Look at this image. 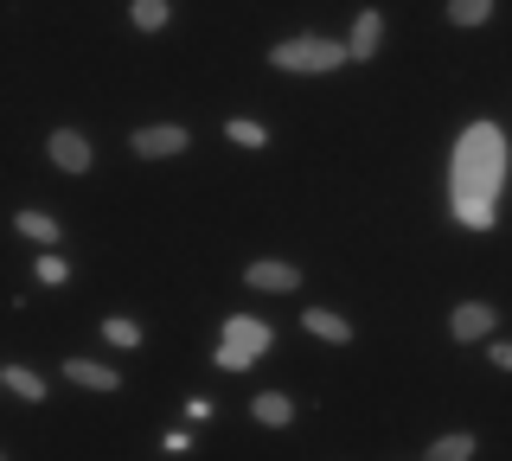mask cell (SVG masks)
<instances>
[{
	"label": "cell",
	"mask_w": 512,
	"mask_h": 461,
	"mask_svg": "<svg viewBox=\"0 0 512 461\" xmlns=\"http://www.w3.org/2000/svg\"><path fill=\"white\" fill-rule=\"evenodd\" d=\"M186 129H173V122H154V129H135L128 135V148L141 154V161H167V154H186Z\"/></svg>",
	"instance_id": "4"
},
{
	"label": "cell",
	"mask_w": 512,
	"mask_h": 461,
	"mask_svg": "<svg viewBox=\"0 0 512 461\" xmlns=\"http://www.w3.org/2000/svg\"><path fill=\"white\" fill-rule=\"evenodd\" d=\"M493 365H500V372H512V340H500V346H493Z\"/></svg>",
	"instance_id": "20"
},
{
	"label": "cell",
	"mask_w": 512,
	"mask_h": 461,
	"mask_svg": "<svg viewBox=\"0 0 512 461\" xmlns=\"http://www.w3.org/2000/svg\"><path fill=\"white\" fill-rule=\"evenodd\" d=\"M269 58H276V71H340L346 65V45L308 33V39H282Z\"/></svg>",
	"instance_id": "3"
},
{
	"label": "cell",
	"mask_w": 512,
	"mask_h": 461,
	"mask_svg": "<svg viewBox=\"0 0 512 461\" xmlns=\"http://www.w3.org/2000/svg\"><path fill=\"white\" fill-rule=\"evenodd\" d=\"M500 186H506V135L493 122H474L455 148V218L468 231H493V212H500Z\"/></svg>",
	"instance_id": "1"
},
{
	"label": "cell",
	"mask_w": 512,
	"mask_h": 461,
	"mask_svg": "<svg viewBox=\"0 0 512 461\" xmlns=\"http://www.w3.org/2000/svg\"><path fill=\"white\" fill-rule=\"evenodd\" d=\"M128 13H135V26H141V33H160V26L173 20V7H167V0H135Z\"/></svg>",
	"instance_id": "15"
},
{
	"label": "cell",
	"mask_w": 512,
	"mask_h": 461,
	"mask_svg": "<svg viewBox=\"0 0 512 461\" xmlns=\"http://www.w3.org/2000/svg\"><path fill=\"white\" fill-rule=\"evenodd\" d=\"M448 20H455V26H487L493 0H448Z\"/></svg>",
	"instance_id": "14"
},
{
	"label": "cell",
	"mask_w": 512,
	"mask_h": 461,
	"mask_svg": "<svg viewBox=\"0 0 512 461\" xmlns=\"http://www.w3.org/2000/svg\"><path fill=\"white\" fill-rule=\"evenodd\" d=\"M64 378L71 385H84V391H116L122 378L109 372V365H96V359H64Z\"/></svg>",
	"instance_id": "7"
},
{
	"label": "cell",
	"mask_w": 512,
	"mask_h": 461,
	"mask_svg": "<svg viewBox=\"0 0 512 461\" xmlns=\"http://www.w3.org/2000/svg\"><path fill=\"white\" fill-rule=\"evenodd\" d=\"M0 385H7L13 397H26V404H45V378L26 372V365H0Z\"/></svg>",
	"instance_id": "11"
},
{
	"label": "cell",
	"mask_w": 512,
	"mask_h": 461,
	"mask_svg": "<svg viewBox=\"0 0 512 461\" xmlns=\"http://www.w3.org/2000/svg\"><path fill=\"white\" fill-rule=\"evenodd\" d=\"M244 282H250V289H269V295H288L301 276H295V263H250Z\"/></svg>",
	"instance_id": "8"
},
{
	"label": "cell",
	"mask_w": 512,
	"mask_h": 461,
	"mask_svg": "<svg viewBox=\"0 0 512 461\" xmlns=\"http://www.w3.org/2000/svg\"><path fill=\"white\" fill-rule=\"evenodd\" d=\"M378 39H384V20H378L372 7H365V13H359V26H352V39H346V58H372V52H378Z\"/></svg>",
	"instance_id": "10"
},
{
	"label": "cell",
	"mask_w": 512,
	"mask_h": 461,
	"mask_svg": "<svg viewBox=\"0 0 512 461\" xmlns=\"http://www.w3.org/2000/svg\"><path fill=\"white\" fill-rule=\"evenodd\" d=\"M448 327H455V340H487V333L500 327V314H493L487 301H461V308L448 314Z\"/></svg>",
	"instance_id": "5"
},
{
	"label": "cell",
	"mask_w": 512,
	"mask_h": 461,
	"mask_svg": "<svg viewBox=\"0 0 512 461\" xmlns=\"http://www.w3.org/2000/svg\"><path fill=\"white\" fill-rule=\"evenodd\" d=\"M32 276H39V282H52V289H58V282H71V269H64V263L52 257V250H45V257H39V269H32Z\"/></svg>",
	"instance_id": "19"
},
{
	"label": "cell",
	"mask_w": 512,
	"mask_h": 461,
	"mask_svg": "<svg viewBox=\"0 0 512 461\" xmlns=\"http://www.w3.org/2000/svg\"><path fill=\"white\" fill-rule=\"evenodd\" d=\"M224 135H231V141H237V148H263V141H269V129H256V122H250V116H237V122H224Z\"/></svg>",
	"instance_id": "18"
},
{
	"label": "cell",
	"mask_w": 512,
	"mask_h": 461,
	"mask_svg": "<svg viewBox=\"0 0 512 461\" xmlns=\"http://www.w3.org/2000/svg\"><path fill=\"white\" fill-rule=\"evenodd\" d=\"M52 167L90 173V141H84V129H52Z\"/></svg>",
	"instance_id": "6"
},
{
	"label": "cell",
	"mask_w": 512,
	"mask_h": 461,
	"mask_svg": "<svg viewBox=\"0 0 512 461\" xmlns=\"http://www.w3.org/2000/svg\"><path fill=\"white\" fill-rule=\"evenodd\" d=\"M468 455H474V436H436L423 461H468Z\"/></svg>",
	"instance_id": "16"
},
{
	"label": "cell",
	"mask_w": 512,
	"mask_h": 461,
	"mask_svg": "<svg viewBox=\"0 0 512 461\" xmlns=\"http://www.w3.org/2000/svg\"><path fill=\"white\" fill-rule=\"evenodd\" d=\"M0 461H7V455H0Z\"/></svg>",
	"instance_id": "21"
},
{
	"label": "cell",
	"mask_w": 512,
	"mask_h": 461,
	"mask_svg": "<svg viewBox=\"0 0 512 461\" xmlns=\"http://www.w3.org/2000/svg\"><path fill=\"white\" fill-rule=\"evenodd\" d=\"M13 231L32 237V244H58V218H45V212H20V218H13Z\"/></svg>",
	"instance_id": "13"
},
{
	"label": "cell",
	"mask_w": 512,
	"mask_h": 461,
	"mask_svg": "<svg viewBox=\"0 0 512 461\" xmlns=\"http://www.w3.org/2000/svg\"><path fill=\"white\" fill-rule=\"evenodd\" d=\"M301 327H308L314 340H327V346H346V340H352V327H346L333 308H308V314H301Z\"/></svg>",
	"instance_id": "9"
},
{
	"label": "cell",
	"mask_w": 512,
	"mask_h": 461,
	"mask_svg": "<svg viewBox=\"0 0 512 461\" xmlns=\"http://www.w3.org/2000/svg\"><path fill=\"white\" fill-rule=\"evenodd\" d=\"M103 340H109V346H122V353H128V346H141V327L128 321V314H109V321H103Z\"/></svg>",
	"instance_id": "17"
},
{
	"label": "cell",
	"mask_w": 512,
	"mask_h": 461,
	"mask_svg": "<svg viewBox=\"0 0 512 461\" xmlns=\"http://www.w3.org/2000/svg\"><path fill=\"white\" fill-rule=\"evenodd\" d=\"M250 417L256 423H269V429H282L288 417H295V404H288L282 391H256V404H250Z\"/></svg>",
	"instance_id": "12"
},
{
	"label": "cell",
	"mask_w": 512,
	"mask_h": 461,
	"mask_svg": "<svg viewBox=\"0 0 512 461\" xmlns=\"http://www.w3.org/2000/svg\"><path fill=\"white\" fill-rule=\"evenodd\" d=\"M269 340H276V333H269L263 321L231 314V321H224V340H218V365H224V372H250V365L269 353Z\"/></svg>",
	"instance_id": "2"
}]
</instances>
